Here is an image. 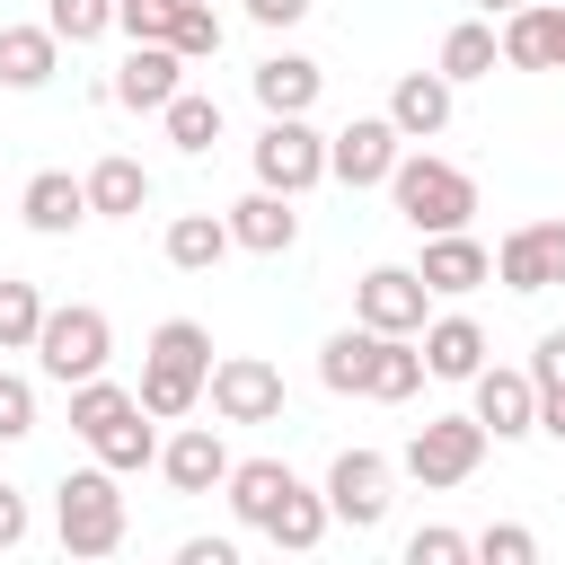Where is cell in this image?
Listing matches in <instances>:
<instances>
[{
  "instance_id": "obj_6",
  "label": "cell",
  "mask_w": 565,
  "mask_h": 565,
  "mask_svg": "<svg viewBox=\"0 0 565 565\" xmlns=\"http://www.w3.org/2000/svg\"><path fill=\"white\" fill-rule=\"evenodd\" d=\"M318 177H327V132H309V115H265V132H256V185L309 194Z\"/></svg>"
},
{
  "instance_id": "obj_4",
  "label": "cell",
  "mask_w": 565,
  "mask_h": 565,
  "mask_svg": "<svg viewBox=\"0 0 565 565\" xmlns=\"http://www.w3.org/2000/svg\"><path fill=\"white\" fill-rule=\"evenodd\" d=\"M53 530H62L71 556H115V547H124V486H115L106 459H97V468H71V477L53 486Z\"/></svg>"
},
{
  "instance_id": "obj_27",
  "label": "cell",
  "mask_w": 565,
  "mask_h": 565,
  "mask_svg": "<svg viewBox=\"0 0 565 565\" xmlns=\"http://www.w3.org/2000/svg\"><path fill=\"white\" fill-rule=\"evenodd\" d=\"M371 353H380V327H344V335L318 344V380H327L335 397H362V388H371Z\"/></svg>"
},
{
  "instance_id": "obj_42",
  "label": "cell",
  "mask_w": 565,
  "mask_h": 565,
  "mask_svg": "<svg viewBox=\"0 0 565 565\" xmlns=\"http://www.w3.org/2000/svg\"><path fill=\"white\" fill-rule=\"evenodd\" d=\"M247 18H256V26H300L309 0H247Z\"/></svg>"
},
{
  "instance_id": "obj_21",
  "label": "cell",
  "mask_w": 565,
  "mask_h": 565,
  "mask_svg": "<svg viewBox=\"0 0 565 565\" xmlns=\"http://www.w3.org/2000/svg\"><path fill=\"white\" fill-rule=\"evenodd\" d=\"M318 88H327V71H318L309 53H274V62H256V106H265V115H309Z\"/></svg>"
},
{
  "instance_id": "obj_1",
  "label": "cell",
  "mask_w": 565,
  "mask_h": 565,
  "mask_svg": "<svg viewBox=\"0 0 565 565\" xmlns=\"http://www.w3.org/2000/svg\"><path fill=\"white\" fill-rule=\"evenodd\" d=\"M71 433H79V441H88V450H97V459H106L115 477H124V468H150V459H159V433H150V406H141L132 388H115L106 371L71 388Z\"/></svg>"
},
{
  "instance_id": "obj_10",
  "label": "cell",
  "mask_w": 565,
  "mask_h": 565,
  "mask_svg": "<svg viewBox=\"0 0 565 565\" xmlns=\"http://www.w3.org/2000/svg\"><path fill=\"white\" fill-rule=\"evenodd\" d=\"M327 521H344V530H380L388 521V459L380 450H344L335 468H327Z\"/></svg>"
},
{
  "instance_id": "obj_22",
  "label": "cell",
  "mask_w": 565,
  "mask_h": 565,
  "mask_svg": "<svg viewBox=\"0 0 565 565\" xmlns=\"http://www.w3.org/2000/svg\"><path fill=\"white\" fill-rule=\"evenodd\" d=\"M18 212H26V230L62 238V230H79V221H88V185H79V177H62V168H44V177H26Z\"/></svg>"
},
{
  "instance_id": "obj_39",
  "label": "cell",
  "mask_w": 565,
  "mask_h": 565,
  "mask_svg": "<svg viewBox=\"0 0 565 565\" xmlns=\"http://www.w3.org/2000/svg\"><path fill=\"white\" fill-rule=\"evenodd\" d=\"M530 380H539V388H565V327H547V335H539V353H530Z\"/></svg>"
},
{
  "instance_id": "obj_32",
  "label": "cell",
  "mask_w": 565,
  "mask_h": 565,
  "mask_svg": "<svg viewBox=\"0 0 565 565\" xmlns=\"http://www.w3.org/2000/svg\"><path fill=\"white\" fill-rule=\"evenodd\" d=\"M35 327H44V291L0 274V353H26V344H35Z\"/></svg>"
},
{
  "instance_id": "obj_38",
  "label": "cell",
  "mask_w": 565,
  "mask_h": 565,
  "mask_svg": "<svg viewBox=\"0 0 565 565\" xmlns=\"http://www.w3.org/2000/svg\"><path fill=\"white\" fill-rule=\"evenodd\" d=\"M459 556H468V539H459V530H441V521L406 539V565H459Z\"/></svg>"
},
{
  "instance_id": "obj_44",
  "label": "cell",
  "mask_w": 565,
  "mask_h": 565,
  "mask_svg": "<svg viewBox=\"0 0 565 565\" xmlns=\"http://www.w3.org/2000/svg\"><path fill=\"white\" fill-rule=\"evenodd\" d=\"M477 9H486V18H494V9H521V0H477Z\"/></svg>"
},
{
  "instance_id": "obj_15",
  "label": "cell",
  "mask_w": 565,
  "mask_h": 565,
  "mask_svg": "<svg viewBox=\"0 0 565 565\" xmlns=\"http://www.w3.org/2000/svg\"><path fill=\"white\" fill-rule=\"evenodd\" d=\"M221 221H230V247H247V256H282V247L300 238V212H291V194H274V185L238 194Z\"/></svg>"
},
{
  "instance_id": "obj_9",
  "label": "cell",
  "mask_w": 565,
  "mask_h": 565,
  "mask_svg": "<svg viewBox=\"0 0 565 565\" xmlns=\"http://www.w3.org/2000/svg\"><path fill=\"white\" fill-rule=\"evenodd\" d=\"M203 388H212V415L221 424H274L282 415V371L256 362V353H221Z\"/></svg>"
},
{
  "instance_id": "obj_13",
  "label": "cell",
  "mask_w": 565,
  "mask_h": 565,
  "mask_svg": "<svg viewBox=\"0 0 565 565\" xmlns=\"http://www.w3.org/2000/svg\"><path fill=\"white\" fill-rule=\"evenodd\" d=\"M177 88H185V53H177V44H132V53L115 62V79H106V97L132 106V115H159Z\"/></svg>"
},
{
  "instance_id": "obj_28",
  "label": "cell",
  "mask_w": 565,
  "mask_h": 565,
  "mask_svg": "<svg viewBox=\"0 0 565 565\" xmlns=\"http://www.w3.org/2000/svg\"><path fill=\"white\" fill-rule=\"evenodd\" d=\"M494 62H503L494 26H486V18H459V26L441 35V62H433V71H441V79L459 88V79H494Z\"/></svg>"
},
{
  "instance_id": "obj_19",
  "label": "cell",
  "mask_w": 565,
  "mask_h": 565,
  "mask_svg": "<svg viewBox=\"0 0 565 565\" xmlns=\"http://www.w3.org/2000/svg\"><path fill=\"white\" fill-rule=\"evenodd\" d=\"M415 335H424V371H433V380H477V371H486V327H477V318L450 309V318H424Z\"/></svg>"
},
{
  "instance_id": "obj_2",
  "label": "cell",
  "mask_w": 565,
  "mask_h": 565,
  "mask_svg": "<svg viewBox=\"0 0 565 565\" xmlns=\"http://www.w3.org/2000/svg\"><path fill=\"white\" fill-rule=\"evenodd\" d=\"M203 380H212V335L194 318H168L150 335V362H141V388L132 397L150 406V424H177V415L203 406Z\"/></svg>"
},
{
  "instance_id": "obj_24",
  "label": "cell",
  "mask_w": 565,
  "mask_h": 565,
  "mask_svg": "<svg viewBox=\"0 0 565 565\" xmlns=\"http://www.w3.org/2000/svg\"><path fill=\"white\" fill-rule=\"evenodd\" d=\"M291 486H300V477H291L282 459H230V512H238L247 530H265V521H274V503H282Z\"/></svg>"
},
{
  "instance_id": "obj_40",
  "label": "cell",
  "mask_w": 565,
  "mask_h": 565,
  "mask_svg": "<svg viewBox=\"0 0 565 565\" xmlns=\"http://www.w3.org/2000/svg\"><path fill=\"white\" fill-rule=\"evenodd\" d=\"M177 565H238V539H185Z\"/></svg>"
},
{
  "instance_id": "obj_43",
  "label": "cell",
  "mask_w": 565,
  "mask_h": 565,
  "mask_svg": "<svg viewBox=\"0 0 565 565\" xmlns=\"http://www.w3.org/2000/svg\"><path fill=\"white\" fill-rule=\"evenodd\" d=\"M539 433H556V441H565V388H539Z\"/></svg>"
},
{
  "instance_id": "obj_14",
  "label": "cell",
  "mask_w": 565,
  "mask_h": 565,
  "mask_svg": "<svg viewBox=\"0 0 565 565\" xmlns=\"http://www.w3.org/2000/svg\"><path fill=\"white\" fill-rule=\"evenodd\" d=\"M388 168H397V124L388 115H353L327 141V177H344V185H388Z\"/></svg>"
},
{
  "instance_id": "obj_35",
  "label": "cell",
  "mask_w": 565,
  "mask_h": 565,
  "mask_svg": "<svg viewBox=\"0 0 565 565\" xmlns=\"http://www.w3.org/2000/svg\"><path fill=\"white\" fill-rule=\"evenodd\" d=\"M468 556H486V565H530V556H539V539H530L521 521H494V530H477V539H468Z\"/></svg>"
},
{
  "instance_id": "obj_12",
  "label": "cell",
  "mask_w": 565,
  "mask_h": 565,
  "mask_svg": "<svg viewBox=\"0 0 565 565\" xmlns=\"http://www.w3.org/2000/svg\"><path fill=\"white\" fill-rule=\"evenodd\" d=\"M494 44H503L512 71H565V0H521V9H503Z\"/></svg>"
},
{
  "instance_id": "obj_16",
  "label": "cell",
  "mask_w": 565,
  "mask_h": 565,
  "mask_svg": "<svg viewBox=\"0 0 565 565\" xmlns=\"http://www.w3.org/2000/svg\"><path fill=\"white\" fill-rule=\"evenodd\" d=\"M424 291H441V300H459V291H477V282H494V247H477L468 230H433L424 238Z\"/></svg>"
},
{
  "instance_id": "obj_7",
  "label": "cell",
  "mask_w": 565,
  "mask_h": 565,
  "mask_svg": "<svg viewBox=\"0 0 565 565\" xmlns=\"http://www.w3.org/2000/svg\"><path fill=\"white\" fill-rule=\"evenodd\" d=\"M477 459H486V424H477V415H433V424H415V441H406V477H415V486H468Z\"/></svg>"
},
{
  "instance_id": "obj_20",
  "label": "cell",
  "mask_w": 565,
  "mask_h": 565,
  "mask_svg": "<svg viewBox=\"0 0 565 565\" xmlns=\"http://www.w3.org/2000/svg\"><path fill=\"white\" fill-rule=\"evenodd\" d=\"M388 124H397V141H433L450 124V79L441 71H406L388 88Z\"/></svg>"
},
{
  "instance_id": "obj_33",
  "label": "cell",
  "mask_w": 565,
  "mask_h": 565,
  "mask_svg": "<svg viewBox=\"0 0 565 565\" xmlns=\"http://www.w3.org/2000/svg\"><path fill=\"white\" fill-rule=\"evenodd\" d=\"M168 44H177L185 62H212V53H221V9H212V0H177Z\"/></svg>"
},
{
  "instance_id": "obj_18",
  "label": "cell",
  "mask_w": 565,
  "mask_h": 565,
  "mask_svg": "<svg viewBox=\"0 0 565 565\" xmlns=\"http://www.w3.org/2000/svg\"><path fill=\"white\" fill-rule=\"evenodd\" d=\"M159 477H168L177 494H212V486H230V450H221V433H212V424L168 433V441H159Z\"/></svg>"
},
{
  "instance_id": "obj_26",
  "label": "cell",
  "mask_w": 565,
  "mask_h": 565,
  "mask_svg": "<svg viewBox=\"0 0 565 565\" xmlns=\"http://www.w3.org/2000/svg\"><path fill=\"white\" fill-rule=\"evenodd\" d=\"M221 256H230V221L221 212H177L168 221V265L177 274H212Z\"/></svg>"
},
{
  "instance_id": "obj_23",
  "label": "cell",
  "mask_w": 565,
  "mask_h": 565,
  "mask_svg": "<svg viewBox=\"0 0 565 565\" xmlns=\"http://www.w3.org/2000/svg\"><path fill=\"white\" fill-rule=\"evenodd\" d=\"M79 185H88V212H97V221H132V212L150 203V177H141V159H124V150H106Z\"/></svg>"
},
{
  "instance_id": "obj_34",
  "label": "cell",
  "mask_w": 565,
  "mask_h": 565,
  "mask_svg": "<svg viewBox=\"0 0 565 565\" xmlns=\"http://www.w3.org/2000/svg\"><path fill=\"white\" fill-rule=\"evenodd\" d=\"M44 26H53L62 44H97V35L115 26V0H53V9H44Z\"/></svg>"
},
{
  "instance_id": "obj_11",
  "label": "cell",
  "mask_w": 565,
  "mask_h": 565,
  "mask_svg": "<svg viewBox=\"0 0 565 565\" xmlns=\"http://www.w3.org/2000/svg\"><path fill=\"white\" fill-rule=\"evenodd\" d=\"M494 274H503V291H556L565 282V221H521L494 247Z\"/></svg>"
},
{
  "instance_id": "obj_41",
  "label": "cell",
  "mask_w": 565,
  "mask_h": 565,
  "mask_svg": "<svg viewBox=\"0 0 565 565\" xmlns=\"http://www.w3.org/2000/svg\"><path fill=\"white\" fill-rule=\"evenodd\" d=\"M0 547H26V494L0 486Z\"/></svg>"
},
{
  "instance_id": "obj_5",
  "label": "cell",
  "mask_w": 565,
  "mask_h": 565,
  "mask_svg": "<svg viewBox=\"0 0 565 565\" xmlns=\"http://www.w3.org/2000/svg\"><path fill=\"white\" fill-rule=\"evenodd\" d=\"M26 353L44 362V380L79 388V380H97V371H106V353H115V327H106V309H88V300H62V309H44V327H35V344H26Z\"/></svg>"
},
{
  "instance_id": "obj_3",
  "label": "cell",
  "mask_w": 565,
  "mask_h": 565,
  "mask_svg": "<svg viewBox=\"0 0 565 565\" xmlns=\"http://www.w3.org/2000/svg\"><path fill=\"white\" fill-rule=\"evenodd\" d=\"M388 203H397V221L415 230V238H433V230H468V212H477V177L468 168H450V159H433V150H397V168H388Z\"/></svg>"
},
{
  "instance_id": "obj_17",
  "label": "cell",
  "mask_w": 565,
  "mask_h": 565,
  "mask_svg": "<svg viewBox=\"0 0 565 565\" xmlns=\"http://www.w3.org/2000/svg\"><path fill=\"white\" fill-rule=\"evenodd\" d=\"M477 424H486V441L539 433V380L530 371H477Z\"/></svg>"
},
{
  "instance_id": "obj_36",
  "label": "cell",
  "mask_w": 565,
  "mask_h": 565,
  "mask_svg": "<svg viewBox=\"0 0 565 565\" xmlns=\"http://www.w3.org/2000/svg\"><path fill=\"white\" fill-rule=\"evenodd\" d=\"M168 18H177V0H115V26L132 44H168Z\"/></svg>"
},
{
  "instance_id": "obj_8",
  "label": "cell",
  "mask_w": 565,
  "mask_h": 565,
  "mask_svg": "<svg viewBox=\"0 0 565 565\" xmlns=\"http://www.w3.org/2000/svg\"><path fill=\"white\" fill-rule=\"evenodd\" d=\"M424 309H433V291H424V274H415V265H371V274L353 282V327L415 335V327H424Z\"/></svg>"
},
{
  "instance_id": "obj_30",
  "label": "cell",
  "mask_w": 565,
  "mask_h": 565,
  "mask_svg": "<svg viewBox=\"0 0 565 565\" xmlns=\"http://www.w3.org/2000/svg\"><path fill=\"white\" fill-rule=\"evenodd\" d=\"M159 124H168V141H177L185 159H203V150L221 141V97H194V88H177V97L159 106Z\"/></svg>"
},
{
  "instance_id": "obj_25",
  "label": "cell",
  "mask_w": 565,
  "mask_h": 565,
  "mask_svg": "<svg viewBox=\"0 0 565 565\" xmlns=\"http://www.w3.org/2000/svg\"><path fill=\"white\" fill-rule=\"evenodd\" d=\"M53 71H62L53 26H0V88H44Z\"/></svg>"
},
{
  "instance_id": "obj_29",
  "label": "cell",
  "mask_w": 565,
  "mask_h": 565,
  "mask_svg": "<svg viewBox=\"0 0 565 565\" xmlns=\"http://www.w3.org/2000/svg\"><path fill=\"white\" fill-rule=\"evenodd\" d=\"M415 388H424V344H415V335H380V353H371V388H362V397L397 406V397H415Z\"/></svg>"
},
{
  "instance_id": "obj_31",
  "label": "cell",
  "mask_w": 565,
  "mask_h": 565,
  "mask_svg": "<svg viewBox=\"0 0 565 565\" xmlns=\"http://www.w3.org/2000/svg\"><path fill=\"white\" fill-rule=\"evenodd\" d=\"M265 539H274V547H291V556H309V547L327 539V494H309V486H291V494L274 503V521H265Z\"/></svg>"
},
{
  "instance_id": "obj_37",
  "label": "cell",
  "mask_w": 565,
  "mask_h": 565,
  "mask_svg": "<svg viewBox=\"0 0 565 565\" xmlns=\"http://www.w3.org/2000/svg\"><path fill=\"white\" fill-rule=\"evenodd\" d=\"M35 433V380L0 371V441H26Z\"/></svg>"
}]
</instances>
